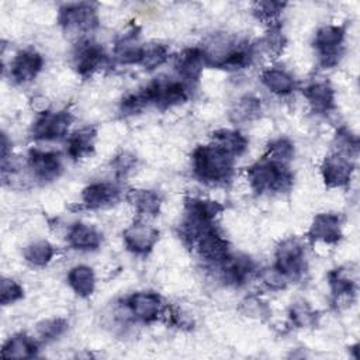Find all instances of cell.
I'll list each match as a JSON object with an SVG mask.
<instances>
[{
    "instance_id": "cell-1",
    "label": "cell",
    "mask_w": 360,
    "mask_h": 360,
    "mask_svg": "<svg viewBox=\"0 0 360 360\" xmlns=\"http://www.w3.org/2000/svg\"><path fill=\"white\" fill-rule=\"evenodd\" d=\"M233 159V156L212 143L202 145L193 152V169L201 181L219 184L231 179Z\"/></svg>"
},
{
    "instance_id": "cell-2",
    "label": "cell",
    "mask_w": 360,
    "mask_h": 360,
    "mask_svg": "<svg viewBox=\"0 0 360 360\" xmlns=\"http://www.w3.org/2000/svg\"><path fill=\"white\" fill-rule=\"evenodd\" d=\"M246 174L252 190L256 193H281L288 190L292 184V174L285 163L269 159H263L248 167Z\"/></svg>"
},
{
    "instance_id": "cell-3",
    "label": "cell",
    "mask_w": 360,
    "mask_h": 360,
    "mask_svg": "<svg viewBox=\"0 0 360 360\" xmlns=\"http://www.w3.org/2000/svg\"><path fill=\"white\" fill-rule=\"evenodd\" d=\"M345 28L342 25H323L321 27L314 38V46L319 55L323 68L336 65L343 52Z\"/></svg>"
},
{
    "instance_id": "cell-4",
    "label": "cell",
    "mask_w": 360,
    "mask_h": 360,
    "mask_svg": "<svg viewBox=\"0 0 360 360\" xmlns=\"http://www.w3.org/2000/svg\"><path fill=\"white\" fill-rule=\"evenodd\" d=\"M59 22L65 32L80 37L97 25L96 10L89 3L66 4L59 11Z\"/></svg>"
},
{
    "instance_id": "cell-5",
    "label": "cell",
    "mask_w": 360,
    "mask_h": 360,
    "mask_svg": "<svg viewBox=\"0 0 360 360\" xmlns=\"http://www.w3.org/2000/svg\"><path fill=\"white\" fill-rule=\"evenodd\" d=\"M274 267L290 281L297 280L305 270L304 248L295 238L283 240L276 250Z\"/></svg>"
},
{
    "instance_id": "cell-6",
    "label": "cell",
    "mask_w": 360,
    "mask_h": 360,
    "mask_svg": "<svg viewBox=\"0 0 360 360\" xmlns=\"http://www.w3.org/2000/svg\"><path fill=\"white\" fill-rule=\"evenodd\" d=\"M72 114L66 110L62 111H44L32 125V138L41 141H53L66 135L70 124Z\"/></svg>"
},
{
    "instance_id": "cell-7",
    "label": "cell",
    "mask_w": 360,
    "mask_h": 360,
    "mask_svg": "<svg viewBox=\"0 0 360 360\" xmlns=\"http://www.w3.org/2000/svg\"><path fill=\"white\" fill-rule=\"evenodd\" d=\"M150 100V104L165 110L187 100V86L183 82L158 79L145 87Z\"/></svg>"
},
{
    "instance_id": "cell-8",
    "label": "cell",
    "mask_w": 360,
    "mask_h": 360,
    "mask_svg": "<svg viewBox=\"0 0 360 360\" xmlns=\"http://www.w3.org/2000/svg\"><path fill=\"white\" fill-rule=\"evenodd\" d=\"M73 63L82 76H89L107 63V55L98 44L80 38L73 51Z\"/></svg>"
},
{
    "instance_id": "cell-9",
    "label": "cell",
    "mask_w": 360,
    "mask_h": 360,
    "mask_svg": "<svg viewBox=\"0 0 360 360\" xmlns=\"http://www.w3.org/2000/svg\"><path fill=\"white\" fill-rule=\"evenodd\" d=\"M202 260L219 266L231 253L228 240L215 229L214 225L207 228L193 243Z\"/></svg>"
},
{
    "instance_id": "cell-10",
    "label": "cell",
    "mask_w": 360,
    "mask_h": 360,
    "mask_svg": "<svg viewBox=\"0 0 360 360\" xmlns=\"http://www.w3.org/2000/svg\"><path fill=\"white\" fill-rule=\"evenodd\" d=\"M352 159L353 158H349L336 150L332 155L326 156L321 167L325 184L329 187L346 186L350 181L352 173L354 170Z\"/></svg>"
},
{
    "instance_id": "cell-11",
    "label": "cell",
    "mask_w": 360,
    "mask_h": 360,
    "mask_svg": "<svg viewBox=\"0 0 360 360\" xmlns=\"http://www.w3.org/2000/svg\"><path fill=\"white\" fill-rule=\"evenodd\" d=\"M128 250L136 255L149 253L159 239V231L145 222H134L122 232Z\"/></svg>"
},
{
    "instance_id": "cell-12",
    "label": "cell",
    "mask_w": 360,
    "mask_h": 360,
    "mask_svg": "<svg viewBox=\"0 0 360 360\" xmlns=\"http://www.w3.org/2000/svg\"><path fill=\"white\" fill-rule=\"evenodd\" d=\"M44 65V58L35 49L28 48L20 51L11 65H10V76L17 83H28L37 77Z\"/></svg>"
},
{
    "instance_id": "cell-13",
    "label": "cell",
    "mask_w": 360,
    "mask_h": 360,
    "mask_svg": "<svg viewBox=\"0 0 360 360\" xmlns=\"http://www.w3.org/2000/svg\"><path fill=\"white\" fill-rule=\"evenodd\" d=\"M205 66L210 65L202 48L184 49L176 59V70L186 86L197 82Z\"/></svg>"
},
{
    "instance_id": "cell-14",
    "label": "cell",
    "mask_w": 360,
    "mask_h": 360,
    "mask_svg": "<svg viewBox=\"0 0 360 360\" xmlns=\"http://www.w3.org/2000/svg\"><path fill=\"white\" fill-rule=\"evenodd\" d=\"M125 307L136 319L142 322H152L158 319L162 307V298L152 291L134 292L125 300Z\"/></svg>"
},
{
    "instance_id": "cell-15",
    "label": "cell",
    "mask_w": 360,
    "mask_h": 360,
    "mask_svg": "<svg viewBox=\"0 0 360 360\" xmlns=\"http://www.w3.org/2000/svg\"><path fill=\"white\" fill-rule=\"evenodd\" d=\"M28 165L35 179L42 181H52L62 173V162L58 153L39 149H31L28 155Z\"/></svg>"
},
{
    "instance_id": "cell-16",
    "label": "cell",
    "mask_w": 360,
    "mask_h": 360,
    "mask_svg": "<svg viewBox=\"0 0 360 360\" xmlns=\"http://www.w3.org/2000/svg\"><path fill=\"white\" fill-rule=\"evenodd\" d=\"M311 240H321L325 243H336L342 238V221L336 214H318L308 231Z\"/></svg>"
},
{
    "instance_id": "cell-17",
    "label": "cell",
    "mask_w": 360,
    "mask_h": 360,
    "mask_svg": "<svg viewBox=\"0 0 360 360\" xmlns=\"http://www.w3.org/2000/svg\"><path fill=\"white\" fill-rule=\"evenodd\" d=\"M118 198H120V188L115 184L107 183V181L91 183L82 193L83 204L86 208H90V210L112 205L118 201Z\"/></svg>"
},
{
    "instance_id": "cell-18",
    "label": "cell",
    "mask_w": 360,
    "mask_h": 360,
    "mask_svg": "<svg viewBox=\"0 0 360 360\" xmlns=\"http://www.w3.org/2000/svg\"><path fill=\"white\" fill-rule=\"evenodd\" d=\"M221 276L226 284L240 285L245 284L255 273V263L248 256L229 255L221 264Z\"/></svg>"
},
{
    "instance_id": "cell-19",
    "label": "cell",
    "mask_w": 360,
    "mask_h": 360,
    "mask_svg": "<svg viewBox=\"0 0 360 360\" xmlns=\"http://www.w3.org/2000/svg\"><path fill=\"white\" fill-rule=\"evenodd\" d=\"M302 94L315 112H329L335 107V91L328 82H315L302 89Z\"/></svg>"
},
{
    "instance_id": "cell-20",
    "label": "cell",
    "mask_w": 360,
    "mask_h": 360,
    "mask_svg": "<svg viewBox=\"0 0 360 360\" xmlns=\"http://www.w3.org/2000/svg\"><path fill=\"white\" fill-rule=\"evenodd\" d=\"M68 242L73 249L96 250L101 243V233L89 224L76 222L68 232Z\"/></svg>"
},
{
    "instance_id": "cell-21",
    "label": "cell",
    "mask_w": 360,
    "mask_h": 360,
    "mask_svg": "<svg viewBox=\"0 0 360 360\" xmlns=\"http://www.w3.org/2000/svg\"><path fill=\"white\" fill-rule=\"evenodd\" d=\"M142 53L143 45L138 42V34L135 31L121 37L114 48V58L124 65H141Z\"/></svg>"
},
{
    "instance_id": "cell-22",
    "label": "cell",
    "mask_w": 360,
    "mask_h": 360,
    "mask_svg": "<svg viewBox=\"0 0 360 360\" xmlns=\"http://www.w3.org/2000/svg\"><path fill=\"white\" fill-rule=\"evenodd\" d=\"M97 131L94 127H83L68 138V155L73 159L83 158L93 152Z\"/></svg>"
},
{
    "instance_id": "cell-23",
    "label": "cell",
    "mask_w": 360,
    "mask_h": 360,
    "mask_svg": "<svg viewBox=\"0 0 360 360\" xmlns=\"http://www.w3.org/2000/svg\"><path fill=\"white\" fill-rule=\"evenodd\" d=\"M38 346L25 333H17L11 336L1 349V357L4 359H30L37 356Z\"/></svg>"
},
{
    "instance_id": "cell-24",
    "label": "cell",
    "mask_w": 360,
    "mask_h": 360,
    "mask_svg": "<svg viewBox=\"0 0 360 360\" xmlns=\"http://www.w3.org/2000/svg\"><path fill=\"white\" fill-rule=\"evenodd\" d=\"M222 211H224V205L212 200L187 198L184 202V215L204 221V222H214L215 217Z\"/></svg>"
},
{
    "instance_id": "cell-25",
    "label": "cell",
    "mask_w": 360,
    "mask_h": 360,
    "mask_svg": "<svg viewBox=\"0 0 360 360\" xmlns=\"http://www.w3.org/2000/svg\"><path fill=\"white\" fill-rule=\"evenodd\" d=\"M212 145L221 148L231 156L236 158L242 155L248 148V139L233 129H218L212 132Z\"/></svg>"
},
{
    "instance_id": "cell-26",
    "label": "cell",
    "mask_w": 360,
    "mask_h": 360,
    "mask_svg": "<svg viewBox=\"0 0 360 360\" xmlns=\"http://www.w3.org/2000/svg\"><path fill=\"white\" fill-rule=\"evenodd\" d=\"M68 283L79 297H89L93 294L96 285L94 271L86 264L75 266L68 273Z\"/></svg>"
},
{
    "instance_id": "cell-27",
    "label": "cell",
    "mask_w": 360,
    "mask_h": 360,
    "mask_svg": "<svg viewBox=\"0 0 360 360\" xmlns=\"http://www.w3.org/2000/svg\"><path fill=\"white\" fill-rule=\"evenodd\" d=\"M262 83L267 90L277 96H287L294 91L295 80L283 69L270 68L262 73Z\"/></svg>"
},
{
    "instance_id": "cell-28",
    "label": "cell",
    "mask_w": 360,
    "mask_h": 360,
    "mask_svg": "<svg viewBox=\"0 0 360 360\" xmlns=\"http://www.w3.org/2000/svg\"><path fill=\"white\" fill-rule=\"evenodd\" d=\"M129 202L141 215L155 217L160 210V195L152 190H131L128 193Z\"/></svg>"
},
{
    "instance_id": "cell-29",
    "label": "cell",
    "mask_w": 360,
    "mask_h": 360,
    "mask_svg": "<svg viewBox=\"0 0 360 360\" xmlns=\"http://www.w3.org/2000/svg\"><path fill=\"white\" fill-rule=\"evenodd\" d=\"M329 285L336 301L342 298L352 301L353 295L356 294V281L347 274V270L345 269H336L329 273Z\"/></svg>"
},
{
    "instance_id": "cell-30",
    "label": "cell",
    "mask_w": 360,
    "mask_h": 360,
    "mask_svg": "<svg viewBox=\"0 0 360 360\" xmlns=\"http://www.w3.org/2000/svg\"><path fill=\"white\" fill-rule=\"evenodd\" d=\"M55 249L48 240H35L30 243L24 250L25 260L37 267L46 266L53 257Z\"/></svg>"
},
{
    "instance_id": "cell-31",
    "label": "cell",
    "mask_w": 360,
    "mask_h": 360,
    "mask_svg": "<svg viewBox=\"0 0 360 360\" xmlns=\"http://www.w3.org/2000/svg\"><path fill=\"white\" fill-rule=\"evenodd\" d=\"M260 112V100L255 96H243L236 101L231 111V118L235 122L250 121Z\"/></svg>"
},
{
    "instance_id": "cell-32",
    "label": "cell",
    "mask_w": 360,
    "mask_h": 360,
    "mask_svg": "<svg viewBox=\"0 0 360 360\" xmlns=\"http://www.w3.org/2000/svg\"><path fill=\"white\" fill-rule=\"evenodd\" d=\"M169 58V51L162 44H149L143 46L142 60L141 66H143L148 70L156 69L158 66L163 65Z\"/></svg>"
},
{
    "instance_id": "cell-33",
    "label": "cell",
    "mask_w": 360,
    "mask_h": 360,
    "mask_svg": "<svg viewBox=\"0 0 360 360\" xmlns=\"http://www.w3.org/2000/svg\"><path fill=\"white\" fill-rule=\"evenodd\" d=\"M292 155H294V145L287 138H278L269 145L267 153L263 159L287 163L292 158Z\"/></svg>"
},
{
    "instance_id": "cell-34",
    "label": "cell",
    "mask_w": 360,
    "mask_h": 360,
    "mask_svg": "<svg viewBox=\"0 0 360 360\" xmlns=\"http://www.w3.org/2000/svg\"><path fill=\"white\" fill-rule=\"evenodd\" d=\"M284 44H285V39L278 25H271L267 34L264 35V38L260 41L262 49L271 58H276L280 55V52L284 48Z\"/></svg>"
},
{
    "instance_id": "cell-35",
    "label": "cell",
    "mask_w": 360,
    "mask_h": 360,
    "mask_svg": "<svg viewBox=\"0 0 360 360\" xmlns=\"http://www.w3.org/2000/svg\"><path fill=\"white\" fill-rule=\"evenodd\" d=\"M66 328H68V322L65 319L55 318V319L42 321L41 323H38L37 332L42 340L49 342L59 338L66 330Z\"/></svg>"
},
{
    "instance_id": "cell-36",
    "label": "cell",
    "mask_w": 360,
    "mask_h": 360,
    "mask_svg": "<svg viewBox=\"0 0 360 360\" xmlns=\"http://www.w3.org/2000/svg\"><path fill=\"white\" fill-rule=\"evenodd\" d=\"M22 295H24V290L17 281H14L11 278H3L1 280L0 302L3 305L13 304V302L18 301L20 298H22Z\"/></svg>"
},
{
    "instance_id": "cell-37",
    "label": "cell",
    "mask_w": 360,
    "mask_h": 360,
    "mask_svg": "<svg viewBox=\"0 0 360 360\" xmlns=\"http://www.w3.org/2000/svg\"><path fill=\"white\" fill-rule=\"evenodd\" d=\"M284 3H277V1H259L255 4V14L259 20L262 21H273L284 8Z\"/></svg>"
},
{
    "instance_id": "cell-38",
    "label": "cell",
    "mask_w": 360,
    "mask_h": 360,
    "mask_svg": "<svg viewBox=\"0 0 360 360\" xmlns=\"http://www.w3.org/2000/svg\"><path fill=\"white\" fill-rule=\"evenodd\" d=\"M314 319V314L309 311L308 305L305 302H300V304H295L292 308H291V321L298 326V328H302V326H307L312 322Z\"/></svg>"
},
{
    "instance_id": "cell-39",
    "label": "cell",
    "mask_w": 360,
    "mask_h": 360,
    "mask_svg": "<svg viewBox=\"0 0 360 360\" xmlns=\"http://www.w3.org/2000/svg\"><path fill=\"white\" fill-rule=\"evenodd\" d=\"M263 281L273 290H281L288 283V280L274 266L266 269V271L263 273Z\"/></svg>"
},
{
    "instance_id": "cell-40",
    "label": "cell",
    "mask_w": 360,
    "mask_h": 360,
    "mask_svg": "<svg viewBox=\"0 0 360 360\" xmlns=\"http://www.w3.org/2000/svg\"><path fill=\"white\" fill-rule=\"evenodd\" d=\"M242 308L245 311L246 315L249 316H263V315H267L269 311H267V307L257 298L255 297H249L246 298L243 302H242Z\"/></svg>"
},
{
    "instance_id": "cell-41",
    "label": "cell",
    "mask_w": 360,
    "mask_h": 360,
    "mask_svg": "<svg viewBox=\"0 0 360 360\" xmlns=\"http://www.w3.org/2000/svg\"><path fill=\"white\" fill-rule=\"evenodd\" d=\"M135 162H136V159L132 153L122 152L114 160V170L117 172V174H125L135 166Z\"/></svg>"
}]
</instances>
